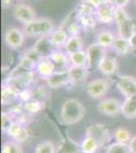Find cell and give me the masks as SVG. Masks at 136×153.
<instances>
[{
    "mask_svg": "<svg viewBox=\"0 0 136 153\" xmlns=\"http://www.w3.org/2000/svg\"><path fill=\"white\" fill-rule=\"evenodd\" d=\"M85 114V108L77 99H68L63 103L60 111L61 120L66 125H74L80 122Z\"/></svg>",
    "mask_w": 136,
    "mask_h": 153,
    "instance_id": "cell-1",
    "label": "cell"
},
{
    "mask_svg": "<svg viewBox=\"0 0 136 153\" xmlns=\"http://www.w3.org/2000/svg\"><path fill=\"white\" fill-rule=\"evenodd\" d=\"M26 37L34 38V37H43V36H50L54 31L53 21L48 18H39L35 19L31 23L24 25L23 29Z\"/></svg>",
    "mask_w": 136,
    "mask_h": 153,
    "instance_id": "cell-2",
    "label": "cell"
},
{
    "mask_svg": "<svg viewBox=\"0 0 136 153\" xmlns=\"http://www.w3.org/2000/svg\"><path fill=\"white\" fill-rule=\"evenodd\" d=\"M86 53H87V68L95 70L98 68L101 61L107 56V48L99 45L98 43H93L87 47Z\"/></svg>",
    "mask_w": 136,
    "mask_h": 153,
    "instance_id": "cell-3",
    "label": "cell"
},
{
    "mask_svg": "<svg viewBox=\"0 0 136 153\" xmlns=\"http://www.w3.org/2000/svg\"><path fill=\"white\" fill-rule=\"evenodd\" d=\"M110 82L107 79H96L86 85V93L93 99H101L108 93Z\"/></svg>",
    "mask_w": 136,
    "mask_h": 153,
    "instance_id": "cell-4",
    "label": "cell"
},
{
    "mask_svg": "<svg viewBox=\"0 0 136 153\" xmlns=\"http://www.w3.org/2000/svg\"><path fill=\"white\" fill-rule=\"evenodd\" d=\"M26 35L24 31L15 27H11L6 30L4 34V42L7 45V47L10 49H17L24 45Z\"/></svg>",
    "mask_w": 136,
    "mask_h": 153,
    "instance_id": "cell-5",
    "label": "cell"
},
{
    "mask_svg": "<svg viewBox=\"0 0 136 153\" xmlns=\"http://www.w3.org/2000/svg\"><path fill=\"white\" fill-rule=\"evenodd\" d=\"M98 110L108 117H115L122 111V102L116 98H105L98 103Z\"/></svg>",
    "mask_w": 136,
    "mask_h": 153,
    "instance_id": "cell-6",
    "label": "cell"
},
{
    "mask_svg": "<svg viewBox=\"0 0 136 153\" xmlns=\"http://www.w3.org/2000/svg\"><path fill=\"white\" fill-rule=\"evenodd\" d=\"M13 16L17 21L24 25L31 23L36 18V11L32 6L23 2H18L13 7Z\"/></svg>",
    "mask_w": 136,
    "mask_h": 153,
    "instance_id": "cell-7",
    "label": "cell"
},
{
    "mask_svg": "<svg viewBox=\"0 0 136 153\" xmlns=\"http://www.w3.org/2000/svg\"><path fill=\"white\" fill-rule=\"evenodd\" d=\"M86 137H90L93 139H95L98 144L100 145V147H102L103 145H105L110 137V133L107 127H105L104 125L96 124L91 125L90 127H87L85 133Z\"/></svg>",
    "mask_w": 136,
    "mask_h": 153,
    "instance_id": "cell-8",
    "label": "cell"
},
{
    "mask_svg": "<svg viewBox=\"0 0 136 153\" xmlns=\"http://www.w3.org/2000/svg\"><path fill=\"white\" fill-rule=\"evenodd\" d=\"M116 86L126 98L136 94V79L131 76H118Z\"/></svg>",
    "mask_w": 136,
    "mask_h": 153,
    "instance_id": "cell-9",
    "label": "cell"
},
{
    "mask_svg": "<svg viewBox=\"0 0 136 153\" xmlns=\"http://www.w3.org/2000/svg\"><path fill=\"white\" fill-rule=\"evenodd\" d=\"M115 5L111 2L101 4L95 11V16L98 22L102 24L114 23V13H115Z\"/></svg>",
    "mask_w": 136,
    "mask_h": 153,
    "instance_id": "cell-10",
    "label": "cell"
},
{
    "mask_svg": "<svg viewBox=\"0 0 136 153\" xmlns=\"http://www.w3.org/2000/svg\"><path fill=\"white\" fill-rule=\"evenodd\" d=\"M33 80L34 71H29V73H24L15 76H9V79L6 82V85L10 86V87L14 88L18 92H21V90L28 88L29 84L33 82Z\"/></svg>",
    "mask_w": 136,
    "mask_h": 153,
    "instance_id": "cell-11",
    "label": "cell"
},
{
    "mask_svg": "<svg viewBox=\"0 0 136 153\" xmlns=\"http://www.w3.org/2000/svg\"><path fill=\"white\" fill-rule=\"evenodd\" d=\"M48 58H50V60L53 62L56 71H67L69 66L71 65L70 60H69V55L61 50H54Z\"/></svg>",
    "mask_w": 136,
    "mask_h": 153,
    "instance_id": "cell-12",
    "label": "cell"
},
{
    "mask_svg": "<svg viewBox=\"0 0 136 153\" xmlns=\"http://www.w3.org/2000/svg\"><path fill=\"white\" fill-rule=\"evenodd\" d=\"M47 80V84L51 89H58L60 87L67 85L69 82H71L70 76L68 71H55L51 76H49Z\"/></svg>",
    "mask_w": 136,
    "mask_h": 153,
    "instance_id": "cell-13",
    "label": "cell"
},
{
    "mask_svg": "<svg viewBox=\"0 0 136 153\" xmlns=\"http://www.w3.org/2000/svg\"><path fill=\"white\" fill-rule=\"evenodd\" d=\"M33 47L43 58H48L54 51V46L51 42L50 36L40 37L34 44Z\"/></svg>",
    "mask_w": 136,
    "mask_h": 153,
    "instance_id": "cell-14",
    "label": "cell"
},
{
    "mask_svg": "<svg viewBox=\"0 0 136 153\" xmlns=\"http://www.w3.org/2000/svg\"><path fill=\"white\" fill-rule=\"evenodd\" d=\"M117 28H118V36L122 37L124 39H127V40H129L130 37L136 31V26L134 22H133V19L130 16L123 19L119 24H117Z\"/></svg>",
    "mask_w": 136,
    "mask_h": 153,
    "instance_id": "cell-15",
    "label": "cell"
},
{
    "mask_svg": "<svg viewBox=\"0 0 136 153\" xmlns=\"http://www.w3.org/2000/svg\"><path fill=\"white\" fill-rule=\"evenodd\" d=\"M6 133L9 137H11L17 143H23L26 141V139L29 138V133L26 129L17 123H13Z\"/></svg>",
    "mask_w": 136,
    "mask_h": 153,
    "instance_id": "cell-16",
    "label": "cell"
},
{
    "mask_svg": "<svg viewBox=\"0 0 136 153\" xmlns=\"http://www.w3.org/2000/svg\"><path fill=\"white\" fill-rule=\"evenodd\" d=\"M98 70L102 74L106 76H111L115 74L118 70V61L113 56L107 55L105 58L101 61V63L98 66Z\"/></svg>",
    "mask_w": 136,
    "mask_h": 153,
    "instance_id": "cell-17",
    "label": "cell"
},
{
    "mask_svg": "<svg viewBox=\"0 0 136 153\" xmlns=\"http://www.w3.org/2000/svg\"><path fill=\"white\" fill-rule=\"evenodd\" d=\"M50 39L54 47L62 48L65 46L66 42L68 41L69 35L65 29H63L62 27H59L58 29L55 30L50 35Z\"/></svg>",
    "mask_w": 136,
    "mask_h": 153,
    "instance_id": "cell-18",
    "label": "cell"
},
{
    "mask_svg": "<svg viewBox=\"0 0 136 153\" xmlns=\"http://www.w3.org/2000/svg\"><path fill=\"white\" fill-rule=\"evenodd\" d=\"M68 73L70 76V80L73 84H78L85 80L88 73L87 66H77V65H70L68 68Z\"/></svg>",
    "mask_w": 136,
    "mask_h": 153,
    "instance_id": "cell-19",
    "label": "cell"
},
{
    "mask_svg": "<svg viewBox=\"0 0 136 153\" xmlns=\"http://www.w3.org/2000/svg\"><path fill=\"white\" fill-rule=\"evenodd\" d=\"M123 115L126 118H135L136 117V94L129 96L122 102V111Z\"/></svg>",
    "mask_w": 136,
    "mask_h": 153,
    "instance_id": "cell-20",
    "label": "cell"
},
{
    "mask_svg": "<svg viewBox=\"0 0 136 153\" xmlns=\"http://www.w3.org/2000/svg\"><path fill=\"white\" fill-rule=\"evenodd\" d=\"M37 73L45 79H48L56 71L55 66H54L53 62L50 60V58H43L40 62L37 65L36 68Z\"/></svg>",
    "mask_w": 136,
    "mask_h": 153,
    "instance_id": "cell-21",
    "label": "cell"
},
{
    "mask_svg": "<svg viewBox=\"0 0 136 153\" xmlns=\"http://www.w3.org/2000/svg\"><path fill=\"white\" fill-rule=\"evenodd\" d=\"M63 49L64 52H66L68 55H71L75 52L83 50V41L81 40L79 36H71L69 37L68 41L66 42Z\"/></svg>",
    "mask_w": 136,
    "mask_h": 153,
    "instance_id": "cell-22",
    "label": "cell"
},
{
    "mask_svg": "<svg viewBox=\"0 0 136 153\" xmlns=\"http://www.w3.org/2000/svg\"><path fill=\"white\" fill-rule=\"evenodd\" d=\"M116 37L115 35L109 30H103L100 33L96 35V43H98L99 45L103 46L105 48L112 47L114 41H115Z\"/></svg>",
    "mask_w": 136,
    "mask_h": 153,
    "instance_id": "cell-23",
    "label": "cell"
},
{
    "mask_svg": "<svg viewBox=\"0 0 136 153\" xmlns=\"http://www.w3.org/2000/svg\"><path fill=\"white\" fill-rule=\"evenodd\" d=\"M112 48L116 53L120 54V55H125V54H127L131 50L129 40L119 36L116 37L115 41H114L112 45Z\"/></svg>",
    "mask_w": 136,
    "mask_h": 153,
    "instance_id": "cell-24",
    "label": "cell"
},
{
    "mask_svg": "<svg viewBox=\"0 0 136 153\" xmlns=\"http://www.w3.org/2000/svg\"><path fill=\"white\" fill-rule=\"evenodd\" d=\"M69 60H70L71 65L87 66V53H86V50H80L78 52L69 55Z\"/></svg>",
    "mask_w": 136,
    "mask_h": 153,
    "instance_id": "cell-25",
    "label": "cell"
},
{
    "mask_svg": "<svg viewBox=\"0 0 136 153\" xmlns=\"http://www.w3.org/2000/svg\"><path fill=\"white\" fill-rule=\"evenodd\" d=\"M100 148V145L95 139L90 137H85V139L81 142L80 150L82 153H96Z\"/></svg>",
    "mask_w": 136,
    "mask_h": 153,
    "instance_id": "cell-26",
    "label": "cell"
},
{
    "mask_svg": "<svg viewBox=\"0 0 136 153\" xmlns=\"http://www.w3.org/2000/svg\"><path fill=\"white\" fill-rule=\"evenodd\" d=\"M114 138L116 142L121 143V144H129L130 140L132 139L130 132L125 128H118L114 133Z\"/></svg>",
    "mask_w": 136,
    "mask_h": 153,
    "instance_id": "cell-27",
    "label": "cell"
},
{
    "mask_svg": "<svg viewBox=\"0 0 136 153\" xmlns=\"http://www.w3.org/2000/svg\"><path fill=\"white\" fill-rule=\"evenodd\" d=\"M18 91L15 90L14 88L6 85L5 87H3V89H2V102L5 103V104L11 102L16 96H18Z\"/></svg>",
    "mask_w": 136,
    "mask_h": 153,
    "instance_id": "cell-28",
    "label": "cell"
},
{
    "mask_svg": "<svg viewBox=\"0 0 136 153\" xmlns=\"http://www.w3.org/2000/svg\"><path fill=\"white\" fill-rule=\"evenodd\" d=\"M107 153H131L130 148L128 144H121V143L115 142L110 144L106 150Z\"/></svg>",
    "mask_w": 136,
    "mask_h": 153,
    "instance_id": "cell-29",
    "label": "cell"
},
{
    "mask_svg": "<svg viewBox=\"0 0 136 153\" xmlns=\"http://www.w3.org/2000/svg\"><path fill=\"white\" fill-rule=\"evenodd\" d=\"M2 153H23L19 143L15 141H7L2 145Z\"/></svg>",
    "mask_w": 136,
    "mask_h": 153,
    "instance_id": "cell-30",
    "label": "cell"
},
{
    "mask_svg": "<svg viewBox=\"0 0 136 153\" xmlns=\"http://www.w3.org/2000/svg\"><path fill=\"white\" fill-rule=\"evenodd\" d=\"M35 153H56V149L51 141H44L37 146Z\"/></svg>",
    "mask_w": 136,
    "mask_h": 153,
    "instance_id": "cell-31",
    "label": "cell"
},
{
    "mask_svg": "<svg viewBox=\"0 0 136 153\" xmlns=\"http://www.w3.org/2000/svg\"><path fill=\"white\" fill-rule=\"evenodd\" d=\"M24 107L28 112L36 113V112L41 111L44 108V105H43V103L38 100H32V101H28V102L24 103Z\"/></svg>",
    "mask_w": 136,
    "mask_h": 153,
    "instance_id": "cell-32",
    "label": "cell"
},
{
    "mask_svg": "<svg viewBox=\"0 0 136 153\" xmlns=\"http://www.w3.org/2000/svg\"><path fill=\"white\" fill-rule=\"evenodd\" d=\"M18 65L28 71H34L37 68V63L32 60V59L26 57V56H23V57H21Z\"/></svg>",
    "mask_w": 136,
    "mask_h": 153,
    "instance_id": "cell-33",
    "label": "cell"
},
{
    "mask_svg": "<svg viewBox=\"0 0 136 153\" xmlns=\"http://www.w3.org/2000/svg\"><path fill=\"white\" fill-rule=\"evenodd\" d=\"M23 56H26V57H28L29 59H32L33 61H35V62L38 65L39 62L43 59V57L39 54L38 52H37L36 50L34 49V47H32V48H29V49H26V51L24 52V55Z\"/></svg>",
    "mask_w": 136,
    "mask_h": 153,
    "instance_id": "cell-34",
    "label": "cell"
},
{
    "mask_svg": "<svg viewBox=\"0 0 136 153\" xmlns=\"http://www.w3.org/2000/svg\"><path fill=\"white\" fill-rule=\"evenodd\" d=\"M129 16V14L127 13V11L125 10V8H115V13H114V22L116 23V25L119 24L120 22H122L123 19H127Z\"/></svg>",
    "mask_w": 136,
    "mask_h": 153,
    "instance_id": "cell-35",
    "label": "cell"
},
{
    "mask_svg": "<svg viewBox=\"0 0 136 153\" xmlns=\"http://www.w3.org/2000/svg\"><path fill=\"white\" fill-rule=\"evenodd\" d=\"M1 126H2V130L4 131V132H7V130L10 128V126L13 124L14 122H12L11 120V117L10 115L8 114V113L6 112H3L1 115Z\"/></svg>",
    "mask_w": 136,
    "mask_h": 153,
    "instance_id": "cell-36",
    "label": "cell"
},
{
    "mask_svg": "<svg viewBox=\"0 0 136 153\" xmlns=\"http://www.w3.org/2000/svg\"><path fill=\"white\" fill-rule=\"evenodd\" d=\"M33 92H32L31 90H29L28 88L26 89H24V90H21V92L18 93V97L21 98V100L24 101V103L28 102V101H31L32 97H33Z\"/></svg>",
    "mask_w": 136,
    "mask_h": 153,
    "instance_id": "cell-37",
    "label": "cell"
},
{
    "mask_svg": "<svg viewBox=\"0 0 136 153\" xmlns=\"http://www.w3.org/2000/svg\"><path fill=\"white\" fill-rule=\"evenodd\" d=\"M129 1L130 0H112V3L118 8H125L128 5Z\"/></svg>",
    "mask_w": 136,
    "mask_h": 153,
    "instance_id": "cell-38",
    "label": "cell"
},
{
    "mask_svg": "<svg viewBox=\"0 0 136 153\" xmlns=\"http://www.w3.org/2000/svg\"><path fill=\"white\" fill-rule=\"evenodd\" d=\"M128 145H129L131 153H136V136L132 137V139L130 140V142Z\"/></svg>",
    "mask_w": 136,
    "mask_h": 153,
    "instance_id": "cell-39",
    "label": "cell"
},
{
    "mask_svg": "<svg viewBox=\"0 0 136 153\" xmlns=\"http://www.w3.org/2000/svg\"><path fill=\"white\" fill-rule=\"evenodd\" d=\"M129 43H130V47L132 50H136V31L129 39Z\"/></svg>",
    "mask_w": 136,
    "mask_h": 153,
    "instance_id": "cell-40",
    "label": "cell"
},
{
    "mask_svg": "<svg viewBox=\"0 0 136 153\" xmlns=\"http://www.w3.org/2000/svg\"><path fill=\"white\" fill-rule=\"evenodd\" d=\"M1 4H2V7L4 9L8 8L11 4V0H1Z\"/></svg>",
    "mask_w": 136,
    "mask_h": 153,
    "instance_id": "cell-41",
    "label": "cell"
},
{
    "mask_svg": "<svg viewBox=\"0 0 136 153\" xmlns=\"http://www.w3.org/2000/svg\"><path fill=\"white\" fill-rule=\"evenodd\" d=\"M135 5H136V0H135Z\"/></svg>",
    "mask_w": 136,
    "mask_h": 153,
    "instance_id": "cell-42",
    "label": "cell"
},
{
    "mask_svg": "<svg viewBox=\"0 0 136 153\" xmlns=\"http://www.w3.org/2000/svg\"><path fill=\"white\" fill-rule=\"evenodd\" d=\"M18 1H21V0H18Z\"/></svg>",
    "mask_w": 136,
    "mask_h": 153,
    "instance_id": "cell-43",
    "label": "cell"
}]
</instances>
